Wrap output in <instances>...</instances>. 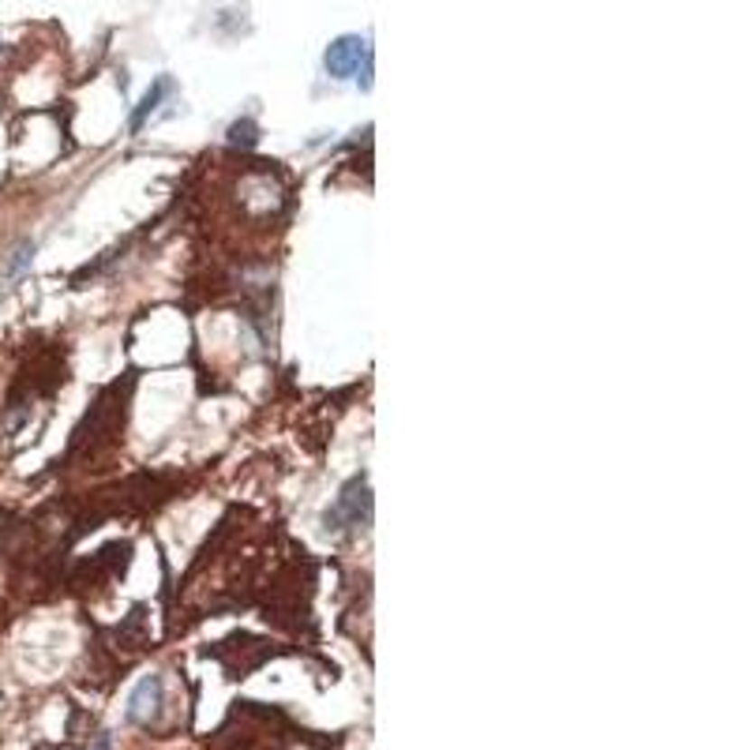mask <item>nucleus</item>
Instances as JSON below:
<instances>
[{"mask_svg":"<svg viewBox=\"0 0 750 750\" xmlns=\"http://www.w3.org/2000/svg\"><path fill=\"white\" fill-rule=\"evenodd\" d=\"M364 61H368V42L361 34L334 38L327 45V57H323V64H327V71L334 75V80H349V75H357Z\"/></svg>","mask_w":750,"mask_h":750,"instance_id":"f257e3e1","label":"nucleus"},{"mask_svg":"<svg viewBox=\"0 0 750 750\" xmlns=\"http://www.w3.org/2000/svg\"><path fill=\"white\" fill-rule=\"evenodd\" d=\"M169 90H173V83H169V80H158L155 87H150V90L143 94V102H139V109L132 113V124H128V128H132V132H139V128H143V120H146L150 113H155V109H158V102H162V98H165Z\"/></svg>","mask_w":750,"mask_h":750,"instance_id":"20e7f679","label":"nucleus"},{"mask_svg":"<svg viewBox=\"0 0 750 750\" xmlns=\"http://www.w3.org/2000/svg\"><path fill=\"white\" fill-rule=\"evenodd\" d=\"M230 143H244V146H252V143H256V124H252V120H237L233 128H230Z\"/></svg>","mask_w":750,"mask_h":750,"instance_id":"39448f33","label":"nucleus"},{"mask_svg":"<svg viewBox=\"0 0 750 750\" xmlns=\"http://www.w3.org/2000/svg\"><path fill=\"white\" fill-rule=\"evenodd\" d=\"M364 481H353L345 484L334 511H327V525L331 530H345V525H361V518L368 514V492H361Z\"/></svg>","mask_w":750,"mask_h":750,"instance_id":"f03ea898","label":"nucleus"},{"mask_svg":"<svg viewBox=\"0 0 750 750\" xmlns=\"http://www.w3.org/2000/svg\"><path fill=\"white\" fill-rule=\"evenodd\" d=\"M158 706H162V675H146V680L136 687L132 702H128V720L146 724L150 717L158 713Z\"/></svg>","mask_w":750,"mask_h":750,"instance_id":"7ed1b4c3","label":"nucleus"}]
</instances>
